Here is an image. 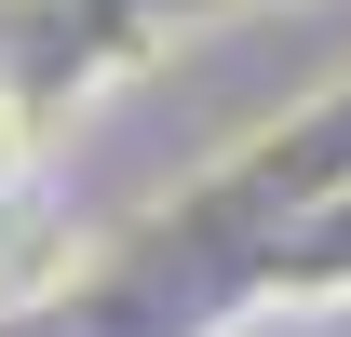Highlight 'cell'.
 I'll return each instance as SVG.
<instances>
[{"label": "cell", "mask_w": 351, "mask_h": 337, "mask_svg": "<svg viewBox=\"0 0 351 337\" xmlns=\"http://www.w3.org/2000/svg\"><path fill=\"white\" fill-rule=\"evenodd\" d=\"M0 135H14V108H0Z\"/></svg>", "instance_id": "1"}]
</instances>
